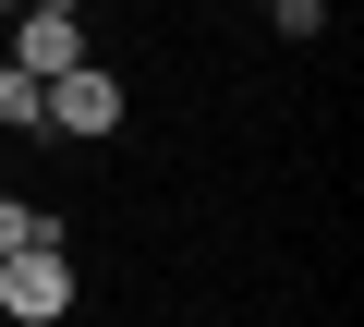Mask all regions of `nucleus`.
Listing matches in <instances>:
<instances>
[{
	"label": "nucleus",
	"instance_id": "nucleus-1",
	"mask_svg": "<svg viewBox=\"0 0 364 327\" xmlns=\"http://www.w3.org/2000/svg\"><path fill=\"white\" fill-rule=\"evenodd\" d=\"M122 109H134V97H122V73H109V61L85 49L73 73H49V109H37V133H73V145H109V133H122Z\"/></svg>",
	"mask_w": 364,
	"mask_h": 327
},
{
	"label": "nucleus",
	"instance_id": "nucleus-2",
	"mask_svg": "<svg viewBox=\"0 0 364 327\" xmlns=\"http://www.w3.org/2000/svg\"><path fill=\"white\" fill-rule=\"evenodd\" d=\"M0 315H25V327H61V315H73L61 243H13V255H0Z\"/></svg>",
	"mask_w": 364,
	"mask_h": 327
},
{
	"label": "nucleus",
	"instance_id": "nucleus-3",
	"mask_svg": "<svg viewBox=\"0 0 364 327\" xmlns=\"http://www.w3.org/2000/svg\"><path fill=\"white\" fill-rule=\"evenodd\" d=\"M13 61L49 85V73H73L85 61V13H61V0H25V13H13Z\"/></svg>",
	"mask_w": 364,
	"mask_h": 327
},
{
	"label": "nucleus",
	"instance_id": "nucleus-4",
	"mask_svg": "<svg viewBox=\"0 0 364 327\" xmlns=\"http://www.w3.org/2000/svg\"><path fill=\"white\" fill-rule=\"evenodd\" d=\"M37 109H49V85L25 61H0V133H37Z\"/></svg>",
	"mask_w": 364,
	"mask_h": 327
},
{
	"label": "nucleus",
	"instance_id": "nucleus-5",
	"mask_svg": "<svg viewBox=\"0 0 364 327\" xmlns=\"http://www.w3.org/2000/svg\"><path fill=\"white\" fill-rule=\"evenodd\" d=\"M13 243H61V206H37V194H0V255Z\"/></svg>",
	"mask_w": 364,
	"mask_h": 327
},
{
	"label": "nucleus",
	"instance_id": "nucleus-6",
	"mask_svg": "<svg viewBox=\"0 0 364 327\" xmlns=\"http://www.w3.org/2000/svg\"><path fill=\"white\" fill-rule=\"evenodd\" d=\"M267 25L279 37H328V0H267Z\"/></svg>",
	"mask_w": 364,
	"mask_h": 327
},
{
	"label": "nucleus",
	"instance_id": "nucleus-7",
	"mask_svg": "<svg viewBox=\"0 0 364 327\" xmlns=\"http://www.w3.org/2000/svg\"><path fill=\"white\" fill-rule=\"evenodd\" d=\"M0 13H25V0H0Z\"/></svg>",
	"mask_w": 364,
	"mask_h": 327
}]
</instances>
